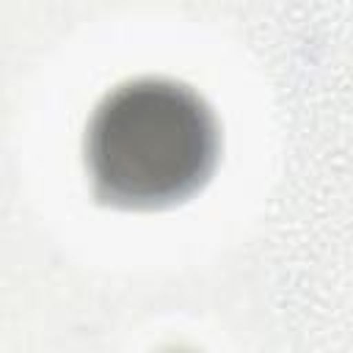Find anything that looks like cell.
<instances>
[{"label":"cell","instance_id":"cell-1","mask_svg":"<svg viewBox=\"0 0 353 353\" xmlns=\"http://www.w3.org/2000/svg\"><path fill=\"white\" fill-rule=\"evenodd\" d=\"M218 160V127L190 88L132 80L108 94L85 132V165L102 201L154 210L193 196Z\"/></svg>","mask_w":353,"mask_h":353}]
</instances>
